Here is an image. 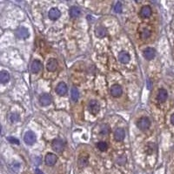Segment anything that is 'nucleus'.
Masks as SVG:
<instances>
[{"label":"nucleus","instance_id":"nucleus-9","mask_svg":"<svg viewBox=\"0 0 174 174\" xmlns=\"http://www.w3.org/2000/svg\"><path fill=\"white\" fill-rule=\"evenodd\" d=\"M143 55H144V59H147V60H151L154 59L155 55H156V52L153 48L151 47H148L146 49H144V52H143Z\"/></svg>","mask_w":174,"mask_h":174},{"label":"nucleus","instance_id":"nucleus-6","mask_svg":"<svg viewBox=\"0 0 174 174\" xmlns=\"http://www.w3.org/2000/svg\"><path fill=\"white\" fill-rule=\"evenodd\" d=\"M111 94L112 96H113L115 98H119L120 97L123 93V89H122L121 85L119 84H113L112 87H111Z\"/></svg>","mask_w":174,"mask_h":174},{"label":"nucleus","instance_id":"nucleus-22","mask_svg":"<svg viewBox=\"0 0 174 174\" xmlns=\"http://www.w3.org/2000/svg\"><path fill=\"white\" fill-rule=\"evenodd\" d=\"M151 36V30H149L148 28H144L142 29V30L140 31V37L143 39H146Z\"/></svg>","mask_w":174,"mask_h":174},{"label":"nucleus","instance_id":"nucleus-13","mask_svg":"<svg viewBox=\"0 0 174 174\" xmlns=\"http://www.w3.org/2000/svg\"><path fill=\"white\" fill-rule=\"evenodd\" d=\"M151 8L149 5H144L140 10V17L143 18H148L151 15Z\"/></svg>","mask_w":174,"mask_h":174},{"label":"nucleus","instance_id":"nucleus-29","mask_svg":"<svg viewBox=\"0 0 174 174\" xmlns=\"http://www.w3.org/2000/svg\"><path fill=\"white\" fill-rule=\"evenodd\" d=\"M100 132H101V134H103V135H106L108 132H109V127L105 125L104 126H102V128L100 130Z\"/></svg>","mask_w":174,"mask_h":174},{"label":"nucleus","instance_id":"nucleus-8","mask_svg":"<svg viewBox=\"0 0 174 174\" xmlns=\"http://www.w3.org/2000/svg\"><path fill=\"white\" fill-rule=\"evenodd\" d=\"M52 102V96H51L50 94H47V93L43 94V95H41L40 98H39V103H40L42 106H49V105H51Z\"/></svg>","mask_w":174,"mask_h":174},{"label":"nucleus","instance_id":"nucleus-17","mask_svg":"<svg viewBox=\"0 0 174 174\" xmlns=\"http://www.w3.org/2000/svg\"><path fill=\"white\" fill-rule=\"evenodd\" d=\"M69 14H70L71 17H73V18L78 17L81 14V10H80V8L78 7V6H72V7L70 8V10H69Z\"/></svg>","mask_w":174,"mask_h":174},{"label":"nucleus","instance_id":"nucleus-31","mask_svg":"<svg viewBox=\"0 0 174 174\" xmlns=\"http://www.w3.org/2000/svg\"><path fill=\"white\" fill-rule=\"evenodd\" d=\"M125 162H126V159H125V157H123V156L119 157V159H117V163H118L119 165H124Z\"/></svg>","mask_w":174,"mask_h":174},{"label":"nucleus","instance_id":"nucleus-26","mask_svg":"<svg viewBox=\"0 0 174 174\" xmlns=\"http://www.w3.org/2000/svg\"><path fill=\"white\" fill-rule=\"evenodd\" d=\"M9 119L11 123H16V122L18 121L19 116H18V114L16 113V112H11L9 115Z\"/></svg>","mask_w":174,"mask_h":174},{"label":"nucleus","instance_id":"nucleus-10","mask_svg":"<svg viewBox=\"0 0 174 174\" xmlns=\"http://www.w3.org/2000/svg\"><path fill=\"white\" fill-rule=\"evenodd\" d=\"M48 16H49V18H50V19H52V20H57V19H59V18L60 17L61 12L58 8H52V9L49 11Z\"/></svg>","mask_w":174,"mask_h":174},{"label":"nucleus","instance_id":"nucleus-2","mask_svg":"<svg viewBox=\"0 0 174 174\" xmlns=\"http://www.w3.org/2000/svg\"><path fill=\"white\" fill-rule=\"evenodd\" d=\"M151 125V121L148 118L146 117H143L141 119H139L138 121H137V126L138 128L142 130V131H145L150 127Z\"/></svg>","mask_w":174,"mask_h":174},{"label":"nucleus","instance_id":"nucleus-28","mask_svg":"<svg viewBox=\"0 0 174 174\" xmlns=\"http://www.w3.org/2000/svg\"><path fill=\"white\" fill-rule=\"evenodd\" d=\"M19 167H20V165H19L17 162H14V163H12V164L11 165V170L14 171V172H17V171L19 170Z\"/></svg>","mask_w":174,"mask_h":174},{"label":"nucleus","instance_id":"nucleus-23","mask_svg":"<svg viewBox=\"0 0 174 174\" xmlns=\"http://www.w3.org/2000/svg\"><path fill=\"white\" fill-rule=\"evenodd\" d=\"M71 99L73 100V101H78V98H79V92H78V90L75 88V87H73L72 89H71Z\"/></svg>","mask_w":174,"mask_h":174},{"label":"nucleus","instance_id":"nucleus-1","mask_svg":"<svg viewBox=\"0 0 174 174\" xmlns=\"http://www.w3.org/2000/svg\"><path fill=\"white\" fill-rule=\"evenodd\" d=\"M65 142L61 139V138H55L53 139L52 143V147L53 151L57 153H61L62 151L65 150Z\"/></svg>","mask_w":174,"mask_h":174},{"label":"nucleus","instance_id":"nucleus-4","mask_svg":"<svg viewBox=\"0 0 174 174\" xmlns=\"http://www.w3.org/2000/svg\"><path fill=\"white\" fill-rule=\"evenodd\" d=\"M24 140L25 144H30V145L33 144L36 142V135H35V133L33 131H26V133L24 136Z\"/></svg>","mask_w":174,"mask_h":174},{"label":"nucleus","instance_id":"nucleus-19","mask_svg":"<svg viewBox=\"0 0 174 174\" xmlns=\"http://www.w3.org/2000/svg\"><path fill=\"white\" fill-rule=\"evenodd\" d=\"M95 33L97 37L99 38H104L107 35V29L104 26H98L95 30Z\"/></svg>","mask_w":174,"mask_h":174},{"label":"nucleus","instance_id":"nucleus-20","mask_svg":"<svg viewBox=\"0 0 174 174\" xmlns=\"http://www.w3.org/2000/svg\"><path fill=\"white\" fill-rule=\"evenodd\" d=\"M10 80V74L8 73L7 71H1L0 72V82L2 84L7 83L8 81Z\"/></svg>","mask_w":174,"mask_h":174},{"label":"nucleus","instance_id":"nucleus-11","mask_svg":"<svg viewBox=\"0 0 174 174\" xmlns=\"http://www.w3.org/2000/svg\"><path fill=\"white\" fill-rule=\"evenodd\" d=\"M168 98V92L166 89H160L157 94V99L159 103H164Z\"/></svg>","mask_w":174,"mask_h":174},{"label":"nucleus","instance_id":"nucleus-15","mask_svg":"<svg viewBox=\"0 0 174 174\" xmlns=\"http://www.w3.org/2000/svg\"><path fill=\"white\" fill-rule=\"evenodd\" d=\"M58 67V61L54 59H50L49 60L47 61L46 64V69L49 71H54Z\"/></svg>","mask_w":174,"mask_h":174},{"label":"nucleus","instance_id":"nucleus-30","mask_svg":"<svg viewBox=\"0 0 174 174\" xmlns=\"http://www.w3.org/2000/svg\"><path fill=\"white\" fill-rule=\"evenodd\" d=\"M8 141L11 142V143H12V144H19V141H18L16 138H13V137H9V138H8Z\"/></svg>","mask_w":174,"mask_h":174},{"label":"nucleus","instance_id":"nucleus-25","mask_svg":"<svg viewBox=\"0 0 174 174\" xmlns=\"http://www.w3.org/2000/svg\"><path fill=\"white\" fill-rule=\"evenodd\" d=\"M97 147H98V149H99V151H106L108 149V144L105 141H100V142H99L97 144Z\"/></svg>","mask_w":174,"mask_h":174},{"label":"nucleus","instance_id":"nucleus-14","mask_svg":"<svg viewBox=\"0 0 174 174\" xmlns=\"http://www.w3.org/2000/svg\"><path fill=\"white\" fill-rule=\"evenodd\" d=\"M125 137V130L122 128L116 129V131H114V138L117 141H122Z\"/></svg>","mask_w":174,"mask_h":174},{"label":"nucleus","instance_id":"nucleus-16","mask_svg":"<svg viewBox=\"0 0 174 174\" xmlns=\"http://www.w3.org/2000/svg\"><path fill=\"white\" fill-rule=\"evenodd\" d=\"M43 67L42 65V63L39 60H34L31 64V66H30V69H31V71L33 73H38L41 71V69Z\"/></svg>","mask_w":174,"mask_h":174},{"label":"nucleus","instance_id":"nucleus-27","mask_svg":"<svg viewBox=\"0 0 174 174\" xmlns=\"http://www.w3.org/2000/svg\"><path fill=\"white\" fill-rule=\"evenodd\" d=\"M114 11L117 12V13H120L122 11V5L120 2H118L115 6H114Z\"/></svg>","mask_w":174,"mask_h":174},{"label":"nucleus","instance_id":"nucleus-5","mask_svg":"<svg viewBox=\"0 0 174 174\" xmlns=\"http://www.w3.org/2000/svg\"><path fill=\"white\" fill-rule=\"evenodd\" d=\"M16 36L18 38L25 39V38H29L30 33H29V30H27L25 27H19L17 30H16Z\"/></svg>","mask_w":174,"mask_h":174},{"label":"nucleus","instance_id":"nucleus-12","mask_svg":"<svg viewBox=\"0 0 174 174\" xmlns=\"http://www.w3.org/2000/svg\"><path fill=\"white\" fill-rule=\"evenodd\" d=\"M56 92L59 96H64L67 92V85L64 82H60L56 87Z\"/></svg>","mask_w":174,"mask_h":174},{"label":"nucleus","instance_id":"nucleus-21","mask_svg":"<svg viewBox=\"0 0 174 174\" xmlns=\"http://www.w3.org/2000/svg\"><path fill=\"white\" fill-rule=\"evenodd\" d=\"M78 165L79 168H84L88 165V159L86 157H81L78 161Z\"/></svg>","mask_w":174,"mask_h":174},{"label":"nucleus","instance_id":"nucleus-18","mask_svg":"<svg viewBox=\"0 0 174 174\" xmlns=\"http://www.w3.org/2000/svg\"><path fill=\"white\" fill-rule=\"evenodd\" d=\"M119 60L121 62L122 64H127L130 61V55L126 52H120L119 53Z\"/></svg>","mask_w":174,"mask_h":174},{"label":"nucleus","instance_id":"nucleus-33","mask_svg":"<svg viewBox=\"0 0 174 174\" xmlns=\"http://www.w3.org/2000/svg\"><path fill=\"white\" fill-rule=\"evenodd\" d=\"M171 123L174 125V113L171 116Z\"/></svg>","mask_w":174,"mask_h":174},{"label":"nucleus","instance_id":"nucleus-3","mask_svg":"<svg viewBox=\"0 0 174 174\" xmlns=\"http://www.w3.org/2000/svg\"><path fill=\"white\" fill-rule=\"evenodd\" d=\"M88 110L91 114L96 115L100 110V105L97 100H91L88 104Z\"/></svg>","mask_w":174,"mask_h":174},{"label":"nucleus","instance_id":"nucleus-32","mask_svg":"<svg viewBox=\"0 0 174 174\" xmlns=\"http://www.w3.org/2000/svg\"><path fill=\"white\" fill-rule=\"evenodd\" d=\"M35 173L36 174H44L43 172H41V171H40V170H39V169H38V168H37V169H35Z\"/></svg>","mask_w":174,"mask_h":174},{"label":"nucleus","instance_id":"nucleus-24","mask_svg":"<svg viewBox=\"0 0 174 174\" xmlns=\"http://www.w3.org/2000/svg\"><path fill=\"white\" fill-rule=\"evenodd\" d=\"M156 150V144H153V143H148L146 145V148H145V151H147L148 154H152Z\"/></svg>","mask_w":174,"mask_h":174},{"label":"nucleus","instance_id":"nucleus-7","mask_svg":"<svg viewBox=\"0 0 174 174\" xmlns=\"http://www.w3.org/2000/svg\"><path fill=\"white\" fill-rule=\"evenodd\" d=\"M57 160H58V158L55 154L53 153H48L46 154V158H45V162L47 166H54L56 163H57Z\"/></svg>","mask_w":174,"mask_h":174}]
</instances>
